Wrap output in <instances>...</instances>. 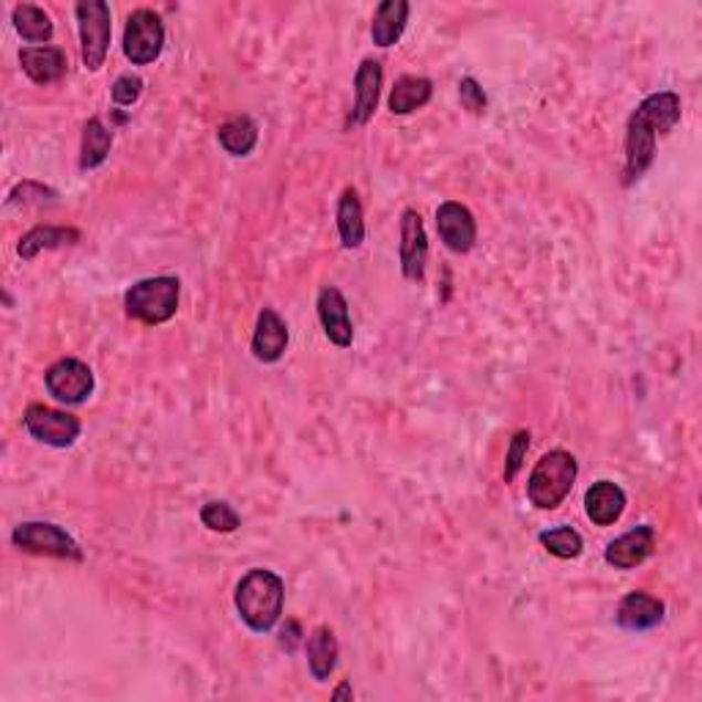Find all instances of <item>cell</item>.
<instances>
[{"label":"cell","mask_w":702,"mask_h":702,"mask_svg":"<svg viewBox=\"0 0 702 702\" xmlns=\"http://www.w3.org/2000/svg\"><path fill=\"white\" fill-rule=\"evenodd\" d=\"M316 313L329 344H335L338 349H349L354 344V327L349 316V302H346L344 291L335 289V285H324L318 291Z\"/></svg>","instance_id":"30bf717a"},{"label":"cell","mask_w":702,"mask_h":702,"mask_svg":"<svg viewBox=\"0 0 702 702\" xmlns=\"http://www.w3.org/2000/svg\"><path fill=\"white\" fill-rule=\"evenodd\" d=\"M381 64L374 59H365L363 64L354 72V107L349 113L352 127H365V124L374 118L376 107H379V94H381Z\"/></svg>","instance_id":"4fadbf2b"},{"label":"cell","mask_w":702,"mask_h":702,"mask_svg":"<svg viewBox=\"0 0 702 702\" xmlns=\"http://www.w3.org/2000/svg\"><path fill=\"white\" fill-rule=\"evenodd\" d=\"M22 72L33 80L36 85L59 83L66 72H70V59L61 48H25L20 50Z\"/></svg>","instance_id":"ac0fdd59"},{"label":"cell","mask_w":702,"mask_h":702,"mask_svg":"<svg viewBox=\"0 0 702 702\" xmlns=\"http://www.w3.org/2000/svg\"><path fill=\"white\" fill-rule=\"evenodd\" d=\"M459 99L464 105V111H470L472 116H483L486 113V94H483L481 83L475 77H461L459 80Z\"/></svg>","instance_id":"4dcf8cb0"},{"label":"cell","mask_w":702,"mask_h":702,"mask_svg":"<svg viewBox=\"0 0 702 702\" xmlns=\"http://www.w3.org/2000/svg\"><path fill=\"white\" fill-rule=\"evenodd\" d=\"M11 544L28 555L55 557V560L83 563L85 552L80 549L77 541L66 530H61L53 522H22L11 533Z\"/></svg>","instance_id":"8992f818"},{"label":"cell","mask_w":702,"mask_h":702,"mask_svg":"<svg viewBox=\"0 0 702 702\" xmlns=\"http://www.w3.org/2000/svg\"><path fill=\"white\" fill-rule=\"evenodd\" d=\"M431 94H433V83L428 77H415V74H407V77L396 80V85H392L390 91V99H387V105H390L392 116H409V113L420 111V107H426L428 102H431Z\"/></svg>","instance_id":"7402d4cb"},{"label":"cell","mask_w":702,"mask_h":702,"mask_svg":"<svg viewBox=\"0 0 702 702\" xmlns=\"http://www.w3.org/2000/svg\"><path fill=\"white\" fill-rule=\"evenodd\" d=\"M409 3L407 0H385L376 6L374 20H370V39L376 48H392L407 31Z\"/></svg>","instance_id":"d6986e66"},{"label":"cell","mask_w":702,"mask_h":702,"mask_svg":"<svg viewBox=\"0 0 702 702\" xmlns=\"http://www.w3.org/2000/svg\"><path fill=\"white\" fill-rule=\"evenodd\" d=\"M80 31V59L88 72H99L107 61L113 36V14L105 0H83L74 6Z\"/></svg>","instance_id":"5b68a950"},{"label":"cell","mask_w":702,"mask_h":702,"mask_svg":"<svg viewBox=\"0 0 702 702\" xmlns=\"http://www.w3.org/2000/svg\"><path fill=\"white\" fill-rule=\"evenodd\" d=\"M305 650H307V667H311V675L316 678L318 683L329 681L340 653L335 631L327 629V626H318V629L307 637Z\"/></svg>","instance_id":"44dd1931"},{"label":"cell","mask_w":702,"mask_h":702,"mask_svg":"<svg viewBox=\"0 0 702 702\" xmlns=\"http://www.w3.org/2000/svg\"><path fill=\"white\" fill-rule=\"evenodd\" d=\"M77 242H80L77 228L36 226L20 239V244H17V255H20L22 261H33L39 253H44V250L72 248V244H77Z\"/></svg>","instance_id":"ffe728a7"},{"label":"cell","mask_w":702,"mask_h":702,"mask_svg":"<svg viewBox=\"0 0 702 702\" xmlns=\"http://www.w3.org/2000/svg\"><path fill=\"white\" fill-rule=\"evenodd\" d=\"M289 349V324L277 316L272 307H264L259 313V322H255L253 333V357L259 363H277Z\"/></svg>","instance_id":"9a60e30c"},{"label":"cell","mask_w":702,"mask_h":702,"mask_svg":"<svg viewBox=\"0 0 702 702\" xmlns=\"http://www.w3.org/2000/svg\"><path fill=\"white\" fill-rule=\"evenodd\" d=\"M55 198H59V192L50 190V187L39 185V181H22V185H17L14 190L9 192L6 203H9V207H17V203L31 207V203H48L55 201Z\"/></svg>","instance_id":"f1b7e54d"},{"label":"cell","mask_w":702,"mask_h":702,"mask_svg":"<svg viewBox=\"0 0 702 702\" xmlns=\"http://www.w3.org/2000/svg\"><path fill=\"white\" fill-rule=\"evenodd\" d=\"M11 22H14V31L31 44L50 42L55 33V25L53 20H50L48 11L39 9V6L33 3H17L14 9H11Z\"/></svg>","instance_id":"cb8c5ba5"},{"label":"cell","mask_w":702,"mask_h":702,"mask_svg":"<svg viewBox=\"0 0 702 702\" xmlns=\"http://www.w3.org/2000/svg\"><path fill=\"white\" fill-rule=\"evenodd\" d=\"M615 620L626 631H650L664 620V604L659 598L648 596V593L633 590L620 601Z\"/></svg>","instance_id":"e0dca14e"},{"label":"cell","mask_w":702,"mask_h":702,"mask_svg":"<svg viewBox=\"0 0 702 702\" xmlns=\"http://www.w3.org/2000/svg\"><path fill=\"white\" fill-rule=\"evenodd\" d=\"M437 231L439 239L444 242V248L453 250V253L464 255L475 248L478 242V226L472 211L459 201H444L437 209Z\"/></svg>","instance_id":"8fae6325"},{"label":"cell","mask_w":702,"mask_h":702,"mask_svg":"<svg viewBox=\"0 0 702 702\" xmlns=\"http://www.w3.org/2000/svg\"><path fill=\"white\" fill-rule=\"evenodd\" d=\"M44 385H48V392L55 401L66 404V407H77V404L88 401L96 381L94 370L83 359L64 357L55 365H50L48 374H44Z\"/></svg>","instance_id":"9c48e42d"},{"label":"cell","mask_w":702,"mask_h":702,"mask_svg":"<svg viewBox=\"0 0 702 702\" xmlns=\"http://www.w3.org/2000/svg\"><path fill=\"white\" fill-rule=\"evenodd\" d=\"M113 146V133L102 124V118H91L83 129V140H80V170L99 168L107 159Z\"/></svg>","instance_id":"d4e9b609"},{"label":"cell","mask_w":702,"mask_h":702,"mask_svg":"<svg viewBox=\"0 0 702 702\" xmlns=\"http://www.w3.org/2000/svg\"><path fill=\"white\" fill-rule=\"evenodd\" d=\"M538 544L544 546L549 555L560 557V560H576L585 549V541L576 533L574 527H555V530H544L538 535Z\"/></svg>","instance_id":"4316f807"},{"label":"cell","mask_w":702,"mask_h":702,"mask_svg":"<svg viewBox=\"0 0 702 702\" xmlns=\"http://www.w3.org/2000/svg\"><path fill=\"white\" fill-rule=\"evenodd\" d=\"M179 294L181 281L179 277H146L129 285L124 294V307L127 316L135 322L148 324V327H159V324L170 322L179 311Z\"/></svg>","instance_id":"277c9868"},{"label":"cell","mask_w":702,"mask_h":702,"mask_svg":"<svg viewBox=\"0 0 702 702\" xmlns=\"http://www.w3.org/2000/svg\"><path fill=\"white\" fill-rule=\"evenodd\" d=\"M201 522L211 533H237L239 530V513L233 511L228 502H207L201 507Z\"/></svg>","instance_id":"83f0119b"},{"label":"cell","mask_w":702,"mask_h":702,"mask_svg":"<svg viewBox=\"0 0 702 702\" xmlns=\"http://www.w3.org/2000/svg\"><path fill=\"white\" fill-rule=\"evenodd\" d=\"M239 618L248 624L250 631L266 633L277 626L285 604V581L275 570L253 568L239 579L233 593Z\"/></svg>","instance_id":"7a4b0ae2"},{"label":"cell","mask_w":702,"mask_h":702,"mask_svg":"<svg viewBox=\"0 0 702 702\" xmlns=\"http://www.w3.org/2000/svg\"><path fill=\"white\" fill-rule=\"evenodd\" d=\"M653 552H656V530L650 527V524H639V527L629 530V533L620 535V538H615L612 544L607 546L604 560L618 570H631L648 560Z\"/></svg>","instance_id":"5bb4252c"},{"label":"cell","mask_w":702,"mask_h":702,"mask_svg":"<svg viewBox=\"0 0 702 702\" xmlns=\"http://www.w3.org/2000/svg\"><path fill=\"white\" fill-rule=\"evenodd\" d=\"M576 475H579V464L565 450H549L538 459L533 467L527 481V500L533 502L538 511H555L565 502V496L574 489Z\"/></svg>","instance_id":"3957f363"},{"label":"cell","mask_w":702,"mask_h":702,"mask_svg":"<svg viewBox=\"0 0 702 702\" xmlns=\"http://www.w3.org/2000/svg\"><path fill=\"white\" fill-rule=\"evenodd\" d=\"M626 511V492L612 481L593 483L585 492V513L596 527H612Z\"/></svg>","instance_id":"2e32d148"},{"label":"cell","mask_w":702,"mask_h":702,"mask_svg":"<svg viewBox=\"0 0 702 702\" xmlns=\"http://www.w3.org/2000/svg\"><path fill=\"white\" fill-rule=\"evenodd\" d=\"M22 426H25V431L31 433L36 442L50 444V448L59 450L72 448V444L77 442L80 431H83V426H80V420L74 418V415L44 407V404H31V407L25 409V415H22Z\"/></svg>","instance_id":"ba28073f"},{"label":"cell","mask_w":702,"mask_h":702,"mask_svg":"<svg viewBox=\"0 0 702 702\" xmlns=\"http://www.w3.org/2000/svg\"><path fill=\"white\" fill-rule=\"evenodd\" d=\"M333 698H335V700H344V698H346V700H352V698H354V692H352L349 683H344V687H340V689H335Z\"/></svg>","instance_id":"836d02e7"},{"label":"cell","mask_w":702,"mask_h":702,"mask_svg":"<svg viewBox=\"0 0 702 702\" xmlns=\"http://www.w3.org/2000/svg\"><path fill=\"white\" fill-rule=\"evenodd\" d=\"M338 233L346 250H357L365 242L363 203H359V192L354 187H346L338 198Z\"/></svg>","instance_id":"603a6c76"},{"label":"cell","mask_w":702,"mask_h":702,"mask_svg":"<svg viewBox=\"0 0 702 702\" xmlns=\"http://www.w3.org/2000/svg\"><path fill=\"white\" fill-rule=\"evenodd\" d=\"M428 233L420 211L407 209L401 214V272L407 281L420 283L426 277Z\"/></svg>","instance_id":"7c38bea8"},{"label":"cell","mask_w":702,"mask_h":702,"mask_svg":"<svg viewBox=\"0 0 702 702\" xmlns=\"http://www.w3.org/2000/svg\"><path fill=\"white\" fill-rule=\"evenodd\" d=\"M217 140L226 148L231 157H248L250 151L259 143V127H255L253 118L248 116H237L228 118L220 129H217Z\"/></svg>","instance_id":"484cf974"},{"label":"cell","mask_w":702,"mask_h":702,"mask_svg":"<svg viewBox=\"0 0 702 702\" xmlns=\"http://www.w3.org/2000/svg\"><path fill=\"white\" fill-rule=\"evenodd\" d=\"M681 96L675 91L650 94L629 116L626 124V165L624 185L631 187L645 176L656 159V140L681 122Z\"/></svg>","instance_id":"6da1fadb"},{"label":"cell","mask_w":702,"mask_h":702,"mask_svg":"<svg viewBox=\"0 0 702 702\" xmlns=\"http://www.w3.org/2000/svg\"><path fill=\"white\" fill-rule=\"evenodd\" d=\"M143 94V80L138 77V74H122V77L113 83V102H116L118 107H129L135 105V102L140 99Z\"/></svg>","instance_id":"1f68e13d"},{"label":"cell","mask_w":702,"mask_h":702,"mask_svg":"<svg viewBox=\"0 0 702 702\" xmlns=\"http://www.w3.org/2000/svg\"><path fill=\"white\" fill-rule=\"evenodd\" d=\"M527 450H530V431H527V428H522V431L513 433L511 448H507L505 472H502V478H505V483L516 481L518 470H522L524 459H527Z\"/></svg>","instance_id":"f546056e"},{"label":"cell","mask_w":702,"mask_h":702,"mask_svg":"<svg viewBox=\"0 0 702 702\" xmlns=\"http://www.w3.org/2000/svg\"><path fill=\"white\" fill-rule=\"evenodd\" d=\"M165 25L163 17L151 9H135L124 28V55L129 64L146 66L163 55Z\"/></svg>","instance_id":"52a82bcc"},{"label":"cell","mask_w":702,"mask_h":702,"mask_svg":"<svg viewBox=\"0 0 702 702\" xmlns=\"http://www.w3.org/2000/svg\"><path fill=\"white\" fill-rule=\"evenodd\" d=\"M302 642V629H300V624H294V620H289V624H285V629L281 631V645L285 650H289V653H294L296 650V645Z\"/></svg>","instance_id":"d6a6232c"}]
</instances>
